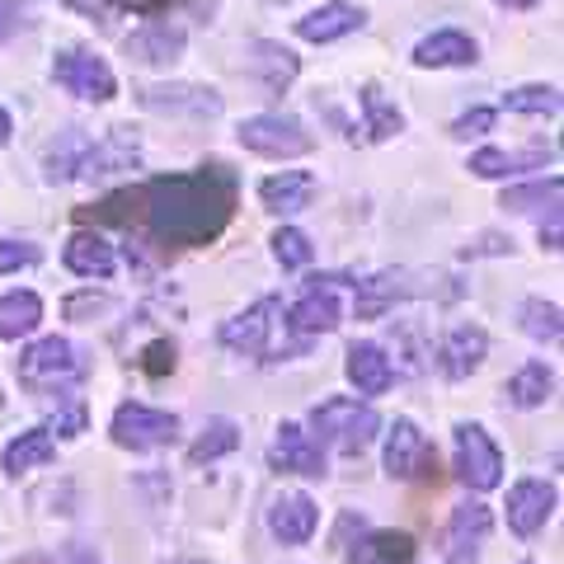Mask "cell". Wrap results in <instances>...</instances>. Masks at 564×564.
Wrapping results in <instances>:
<instances>
[{
	"label": "cell",
	"mask_w": 564,
	"mask_h": 564,
	"mask_svg": "<svg viewBox=\"0 0 564 564\" xmlns=\"http://www.w3.org/2000/svg\"><path fill=\"white\" fill-rule=\"evenodd\" d=\"M95 221H118L147 231L165 250H198L212 245L236 217V174L221 161L188 174H155V180L109 193L99 207H85Z\"/></svg>",
	"instance_id": "cell-1"
},
{
	"label": "cell",
	"mask_w": 564,
	"mask_h": 564,
	"mask_svg": "<svg viewBox=\"0 0 564 564\" xmlns=\"http://www.w3.org/2000/svg\"><path fill=\"white\" fill-rule=\"evenodd\" d=\"M137 132L132 128H113L99 141H90L80 128H70L57 137V147L47 151V180L66 184V180H95V174H113V170H132L137 165Z\"/></svg>",
	"instance_id": "cell-2"
},
{
	"label": "cell",
	"mask_w": 564,
	"mask_h": 564,
	"mask_svg": "<svg viewBox=\"0 0 564 564\" xmlns=\"http://www.w3.org/2000/svg\"><path fill=\"white\" fill-rule=\"evenodd\" d=\"M90 372V362H85V352L62 339V334H47V339L33 344L24 358H20V381L29 386L39 400H52V395H70L76 386L85 381Z\"/></svg>",
	"instance_id": "cell-3"
},
{
	"label": "cell",
	"mask_w": 564,
	"mask_h": 564,
	"mask_svg": "<svg viewBox=\"0 0 564 564\" xmlns=\"http://www.w3.org/2000/svg\"><path fill=\"white\" fill-rule=\"evenodd\" d=\"M311 429L321 433V437H315L321 447H334V452H344V456H358V452L372 447V437L381 433V419H377L372 404L334 395L325 404H315Z\"/></svg>",
	"instance_id": "cell-4"
},
{
	"label": "cell",
	"mask_w": 564,
	"mask_h": 564,
	"mask_svg": "<svg viewBox=\"0 0 564 564\" xmlns=\"http://www.w3.org/2000/svg\"><path fill=\"white\" fill-rule=\"evenodd\" d=\"M278 329H282V302L278 296H259L250 311L231 315L221 325V344L240 352V358H259V362H273L278 358Z\"/></svg>",
	"instance_id": "cell-5"
},
{
	"label": "cell",
	"mask_w": 564,
	"mask_h": 564,
	"mask_svg": "<svg viewBox=\"0 0 564 564\" xmlns=\"http://www.w3.org/2000/svg\"><path fill=\"white\" fill-rule=\"evenodd\" d=\"M236 137H240L245 151L273 155V161H288V155H306V151L315 147L311 132L302 128V118H292V113H254V118L240 122Z\"/></svg>",
	"instance_id": "cell-6"
},
{
	"label": "cell",
	"mask_w": 564,
	"mask_h": 564,
	"mask_svg": "<svg viewBox=\"0 0 564 564\" xmlns=\"http://www.w3.org/2000/svg\"><path fill=\"white\" fill-rule=\"evenodd\" d=\"M344 282H348V278H339V273L311 278V288L292 302V311H288V321H282V325H288L292 334H302V339H311V334L339 329V321H344V302H339Z\"/></svg>",
	"instance_id": "cell-7"
},
{
	"label": "cell",
	"mask_w": 564,
	"mask_h": 564,
	"mask_svg": "<svg viewBox=\"0 0 564 564\" xmlns=\"http://www.w3.org/2000/svg\"><path fill=\"white\" fill-rule=\"evenodd\" d=\"M52 80L62 85L66 95L76 99H90V104H109L118 95V76L109 70V62L95 57V52H57V62H52Z\"/></svg>",
	"instance_id": "cell-8"
},
{
	"label": "cell",
	"mask_w": 564,
	"mask_h": 564,
	"mask_svg": "<svg viewBox=\"0 0 564 564\" xmlns=\"http://www.w3.org/2000/svg\"><path fill=\"white\" fill-rule=\"evenodd\" d=\"M456 475H462V485L475 494H485L503 480V452L494 447V437L480 423H462V429H456Z\"/></svg>",
	"instance_id": "cell-9"
},
{
	"label": "cell",
	"mask_w": 564,
	"mask_h": 564,
	"mask_svg": "<svg viewBox=\"0 0 564 564\" xmlns=\"http://www.w3.org/2000/svg\"><path fill=\"white\" fill-rule=\"evenodd\" d=\"M386 475H391V480H429V475H437V452L429 437L419 433L414 419L391 423V437H386Z\"/></svg>",
	"instance_id": "cell-10"
},
{
	"label": "cell",
	"mask_w": 564,
	"mask_h": 564,
	"mask_svg": "<svg viewBox=\"0 0 564 564\" xmlns=\"http://www.w3.org/2000/svg\"><path fill=\"white\" fill-rule=\"evenodd\" d=\"M109 433H113L118 447L151 452V447H165L180 437V419L165 414V410H151V404H118Z\"/></svg>",
	"instance_id": "cell-11"
},
{
	"label": "cell",
	"mask_w": 564,
	"mask_h": 564,
	"mask_svg": "<svg viewBox=\"0 0 564 564\" xmlns=\"http://www.w3.org/2000/svg\"><path fill=\"white\" fill-rule=\"evenodd\" d=\"M137 104L147 113L193 118V122H207L221 113V95L212 85H147V90H137Z\"/></svg>",
	"instance_id": "cell-12"
},
{
	"label": "cell",
	"mask_w": 564,
	"mask_h": 564,
	"mask_svg": "<svg viewBox=\"0 0 564 564\" xmlns=\"http://www.w3.org/2000/svg\"><path fill=\"white\" fill-rule=\"evenodd\" d=\"M269 462H273V470L311 475V480H321V475H325V447L315 443V433H306L302 423H282L278 437H273Z\"/></svg>",
	"instance_id": "cell-13"
},
{
	"label": "cell",
	"mask_w": 564,
	"mask_h": 564,
	"mask_svg": "<svg viewBox=\"0 0 564 564\" xmlns=\"http://www.w3.org/2000/svg\"><path fill=\"white\" fill-rule=\"evenodd\" d=\"M489 527H494V518H489L485 503H462L456 508L452 522H447V536H443L447 564H475L480 560V545L489 541Z\"/></svg>",
	"instance_id": "cell-14"
},
{
	"label": "cell",
	"mask_w": 564,
	"mask_h": 564,
	"mask_svg": "<svg viewBox=\"0 0 564 564\" xmlns=\"http://www.w3.org/2000/svg\"><path fill=\"white\" fill-rule=\"evenodd\" d=\"M489 352V334L480 325H456L443 344H437V372L447 381H466Z\"/></svg>",
	"instance_id": "cell-15"
},
{
	"label": "cell",
	"mask_w": 564,
	"mask_h": 564,
	"mask_svg": "<svg viewBox=\"0 0 564 564\" xmlns=\"http://www.w3.org/2000/svg\"><path fill=\"white\" fill-rule=\"evenodd\" d=\"M551 513H555V485L518 480L513 489H508V527H513L518 536H536Z\"/></svg>",
	"instance_id": "cell-16"
},
{
	"label": "cell",
	"mask_w": 564,
	"mask_h": 564,
	"mask_svg": "<svg viewBox=\"0 0 564 564\" xmlns=\"http://www.w3.org/2000/svg\"><path fill=\"white\" fill-rule=\"evenodd\" d=\"M321 527V508H315L311 494H282V499L269 508V532L282 545H306Z\"/></svg>",
	"instance_id": "cell-17"
},
{
	"label": "cell",
	"mask_w": 564,
	"mask_h": 564,
	"mask_svg": "<svg viewBox=\"0 0 564 564\" xmlns=\"http://www.w3.org/2000/svg\"><path fill=\"white\" fill-rule=\"evenodd\" d=\"M250 76H254L269 95H288L292 80L302 76V62H296L292 47H282V43H273V39H259V43L250 47Z\"/></svg>",
	"instance_id": "cell-18"
},
{
	"label": "cell",
	"mask_w": 564,
	"mask_h": 564,
	"mask_svg": "<svg viewBox=\"0 0 564 564\" xmlns=\"http://www.w3.org/2000/svg\"><path fill=\"white\" fill-rule=\"evenodd\" d=\"M367 24V14L358 6H348V0H329V6H315L311 14L296 20V33H302L306 43H334V39H348V33H358Z\"/></svg>",
	"instance_id": "cell-19"
},
{
	"label": "cell",
	"mask_w": 564,
	"mask_h": 564,
	"mask_svg": "<svg viewBox=\"0 0 564 564\" xmlns=\"http://www.w3.org/2000/svg\"><path fill=\"white\" fill-rule=\"evenodd\" d=\"M315 198V174L306 170H282L273 180L259 184V203L273 212V217H296V212H306Z\"/></svg>",
	"instance_id": "cell-20"
},
{
	"label": "cell",
	"mask_w": 564,
	"mask_h": 564,
	"mask_svg": "<svg viewBox=\"0 0 564 564\" xmlns=\"http://www.w3.org/2000/svg\"><path fill=\"white\" fill-rule=\"evenodd\" d=\"M348 381L358 386V395H386L395 381V367L386 358L381 344H352L348 348Z\"/></svg>",
	"instance_id": "cell-21"
},
{
	"label": "cell",
	"mask_w": 564,
	"mask_h": 564,
	"mask_svg": "<svg viewBox=\"0 0 564 564\" xmlns=\"http://www.w3.org/2000/svg\"><path fill=\"white\" fill-rule=\"evenodd\" d=\"M551 155H555V147H527V151L485 147L470 155V174H480V180H508V174H522V170H541Z\"/></svg>",
	"instance_id": "cell-22"
},
{
	"label": "cell",
	"mask_w": 564,
	"mask_h": 564,
	"mask_svg": "<svg viewBox=\"0 0 564 564\" xmlns=\"http://www.w3.org/2000/svg\"><path fill=\"white\" fill-rule=\"evenodd\" d=\"M62 259H66V269L76 273V278H109V273H113V263H118L113 245L104 240L99 231H76V236L66 240Z\"/></svg>",
	"instance_id": "cell-23"
},
{
	"label": "cell",
	"mask_w": 564,
	"mask_h": 564,
	"mask_svg": "<svg viewBox=\"0 0 564 564\" xmlns=\"http://www.w3.org/2000/svg\"><path fill=\"white\" fill-rule=\"evenodd\" d=\"M480 62V52H475V39H466L462 29H437L429 33L419 47H414V66H470Z\"/></svg>",
	"instance_id": "cell-24"
},
{
	"label": "cell",
	"mask_w": 564,
	"mask_h": 564,
	"mask_svg": "<svg viewBox=\"0 0 564 564\" xmlns=\"http://www.w3.org/2000/svg\"><path fill=\"white\" fill-rule=\"evenodd\" d=\"M128 52L147 66H170V62L184 57V29L180 24H147L128 39Z\"/></svg>",
	"instance_id": "cell-25"
},
{
	"label": "cell",
	"mask_w": 564,
	"mask_h": 564,
	"mask_svg": "<svg viewBox=\"0 0 564 564\" xmlns=\"http://www.w3.org/2000/svg\"><path fill=\"white\" fill-rule=\"evenodd\" d=\"M404 273H377L367 282H352V311H358V321H377L386 306H395L400 296H410L414 288H400Z\"/></svg>",
	"instance_id": "cell-26"
},
{
	"label": "cell",
	"mask_w": 564,
	"mask_h": 564,
	"mask_svg": "<svg viewBox=\"0 0 564 564\" xmlns=\"http://www.w3.org/2000/svg\"><path fill=\"white\" fill-rule=\"evenodd\" d=\"M358 109H362V128H367V137H372V141H391V137L404 132V113L381 95V85H362V90H358Z\"/></svg>",
	"instance_id": "cell-27"
},
{
	"label": "cell",
	"mask_w": 564,
	"mask_h": 564,
	"mask_svg": "<svg viewBox=\"0 0 564 564\" xmlns=\"http://www.w3.org/2000/svg\"><path fill=\"white\" fill-rule=\"evenodd\" d=\"M43 321V302L33 292H6L0 296V339H24Z\"/></svg>",
	"instance_id": "cell-28"
},
{
	"label": "cell",
	"mask_w": 564,
	"mask_h": 564,
	"mask_svg": "<svg viewBox=\"0 0 564 564\" xmlns=\"http://www.w3.org/2000/svg\"><path fill=\"white\" fill-rule=\"evenodd\" d=\"M52 456H57V443H52V433L47 429H29L20 433L14 443L6 447V475H24L33 466H47Z\"/></svg>",
	"instance_id": "cell-29"
},
{
	"label": "cell",
	"mask_w": 564,
	"mask_h": 564,
	"mask_svg": "<svg viewBox=\"0 0 564 564\" xmlns=\"http://www.w3.org/2000/svg\"><path fill=\"white\" fill-rule=\"evenodd\" d=\"M555 391V372L545 362H527L522 372L508 381V400L518 404V410H536V404H545Z\"/></svg>",
	"instance_id": "cell-30"
},
{
	"label": "cell",
	"mask_w": 564,
	"mask_h": 564,
	"mask_svg": "<svg viewBox=\"0 0 564 564\" xmlns=\"http://www.w3.org/2000/svg\"><path fill=\"white\" fill-rule=\"evenodd\" d=\"M404 560H414V536L404 532H372L352 551V564H404Z\"/></svg>",
	"instance_id": "cell-31"
},
{
	"label": "cell",
	"mask_w": 564,
	"mask_h": 564,
	"mask_svg": "<svg viewBox=\"0 0 564 564\" xmlns=\"http://www.w3.org/2000/svg\"><path fill=\"white\" fill-rule=\"evenodd\" d=\"M560 193H564V184H560V180L522 184V188H508L503 198H499V207H503V212H541V207L560 212Z\"/></svg>",
	"instance_id": "cell-32"
},
{
	"label": "cell",
	"mask_w": 564,
	"mask_h": 564,
	"mask_svg": "<svg viewBox=\"0 0 564 564\" xmlns=\"http://www.w3.org/2000/svg\"><path fill=\"white\" fill-rule=\"evenodd\" d=\"M522 329H527V339H536V344H560V306L555 302H545V296H532V302H522Z\"/></svg>",
	"instance_id": "cell-33"
},
{
	"label": "cell",
	"mask_w": 564,
	"mask_h": 564,
	"mask_svg": "<svg viewBox=\"0 0 564 564\" xmlns=\"http://www.w3.org/2000/svg\"><path fill=\"white\" fill-rule=\"evenodd\" d=\"M503 109L532 113V118H555L560 113V90L555 85H518V90L503 95Z\"/></svg>",
	"instance_id": "cell-34"
},
{
	"label": "cell",
	"mask_w": 564,
	"mask_h": 564,
	"mask_svg": "<svg viewBox=\"0 0 564 564\" xmlns=\"http://www.w3.org/2000/svg\"><path fill=\"white\" fill-rule=\"evenodd\" d=\"M236 443H240L236 423H231V419H212L207 429H203V437H198V443H193L188 462H193V466H203V462H217V456L236 452Z\"/></svg>",
	"instance_id": "cell-35"
},
{
	"label": "cell",
	"mask_w": 564,
	"mask_h": 564,
	"mask_svg": "<svg viewBox=\"0 0 564 564\" xmlns=\"http://www.w3.org/2000/svg\"><path fill=\"white\" fill-rule=\"evenodd\" d=\"M273 259L282 263V269H306V263L315 259V245L306 231H296V226H282V231L273 236Z\"/></svg>",
	"instance_id": "cell-36"
},
{
	"label": "cell",
	"mask_w": 564,
	"mask_h": 564,
	"mask_svg": "<svg viewBox=\"0 0 564 564\" xmlns=\"http://www.w3.org/2000/svg\"><path fill=\"white\" fill-rule=\"evenodd\" d=\"M43 259V250L33 240H0V273H14V269H33Z\"/></svg>",
	"instance_id": "cell-37"
},
{
	"label": "cell",
	"mask_w": 564,
	"mask_h": 564,
	"mask_svg": "<svg viewBox=\"0 0 564 564\" xmlns=\"http://www.w3.org/2000/svg\"><path fill=\"white\" fill-rule=\"evenodd\" d=\"M489 128H494V109H470V113H462L452 122V137L470 141V137H485Z\"/></svg>",
	"instance_id": "cell-38"
},
{
	"label": "cell",
	"mask_w": 564,
	"mask_h": 564,
	"mask_svg": "<svg viewBox=\"0 0 564 564\" xmlns=\"http://www.w3.org/2000/svg\"><path fill=\"white\" fill-rule=\"evenodd\" d=\"M20 29H24V6L20 0H0V47H6Z\"/></svg>",
	"instance_id": "cell-39"
},
{
	"label": "cell",
	"mask_w": 564,
	"mask_h": 564,
	"mask_svg": "<svg viewBox=\"0 0 564 564\" xmlns=\"http://www.w3.org/2000/svg\"><path fill=\"white\" fill-rule=\"evenodd\" d=\"M141 367H147L151 377H165V372H174V344H170V339L151 344V348H147V362H141Z\"/></svg>",
	"instance_id": "cell-40"
},
{
	"label": "cell",
	"mask_w": 564,
	"mask_h": 564,
	"mask_svg": "<svg viewBox=\"0 0 564 564\" xmlns=\"http://www.w3.org/2000/svg\"><path fill=\"white\" fill-rule=\"evenodd\" d=\"M113 10H132V14H165L170 6H180V0H109Z\"/></svg>",
	"instance_id": "cell-41"
},
{
	"label": "cell",
	"mask_w": 564,
	"mask_h": 564,
	"mask_svg": "<svg viewBox=\"0 0 564 564\" xmlns=\"http://www.w3.org/2000/svg\"><path fill=\"white\" fill-rule=\"evenodd\" d=\"M494 6H503V10H532V6H541V0H494Z\"/></svg>",
	"instance_id": "cell-42"
},
{
	"label": "cell",
	"mask_w": 564,
	"mask_h": 564,
	"mask_svg": "<svg viewBox=\"0 0 564 564\" xmlns=\"http://www.w3.org/2000/svg\"><path fill=\"white\" fill-rule=\"evenodd\" d=\"M10 132H14V122H10V113H6V109H0V147L10 141Z\"/></svg>",
	"instance_id": "cell-43"
}]
</instances>
